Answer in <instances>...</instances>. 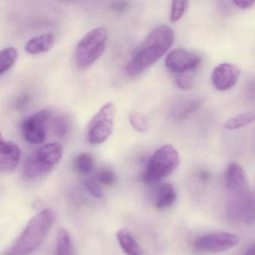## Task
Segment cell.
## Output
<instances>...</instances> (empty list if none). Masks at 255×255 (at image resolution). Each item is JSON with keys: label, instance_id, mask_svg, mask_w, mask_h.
I'll return each mask as SVG.
<instances>
[{"label": "cell", "instance_id": "obj_1", "mask_svg": "<svg viewBox=\"0 0 255 255\" xmlns=\"http://www.w3.org/2000/svg\"><path fill=\"white\" fill-rule=\"evenodd\" d=\"M175 40L174 30L167 25L153 29L135 50L126 67L129 76L141 74L156 63L171 48Z\"/></svg>", "mask_w": 255, "mask_h": 255}, {"label": "cell", "instance_id": "obj_2", "mask_svg": "<svg viewBox=\"0 0 255 255\" xmlns=\"http://www.w3.org/2000/svg\"><path fill=\"white\" fill-rule=\"evenodd\" d=\"M54 213L45 209L35 215L5 255H28L36 250L53 227Z\"/></svg>", "mask_w": 255, "mask_h": 255}, {"label": "cell", "instance_id": "obj_3", "mask_svg": "<svg viewBox=\"0 0 255 255\" xmlns=\"http://www.w3.org/2000/svg\"><path fill=\"white\" fill-rule=\"evenodd\" d=\"M180 162L178 152L173 146H162L149 159L144 172V181L147 184L161 181L177 169Z\"/></svg>", "mask_w": 255, "mask_h": 255}, {"label": "cell", "instance_id": "obj_4", "mask_svg": "<svg viewBox=\"0 0 255 255\" xmlns=\"http://www.w3.org/2000/svg\"><path fill=\"white\" fill-rule=\"evenodd\" d=\"M108 30L104 26L95 28L88 32L79 42L76 49V62L80 68L93 65L106 50Z\"/></svg>", "mask_w": 255, "mask_h": 255}, {"label": "cell", "instance_id": "obj_5", "mask_svg": "<svg viewBox=\"0 0 255 255\" xmlns=\"http://www.w3.org/2000/svg\"><path fill=\"white\" fill-rule=\"evenodd\" d=\"M116 106L107 103L92 118L87 129L88 141L92 144H101L108 139L114 128Z\"/></svg>", "mask_w": 255, "mask_h": 255}, {"label": "cell", "instance_id": "obj_6", "mask_svg": "<svg viewBox=\"0 0 255 255\" xmlns=\"http://www.w3.org/2000/svg\"><path fill=\"white\" fill-rule=\"evenodd\" d=\"M52 113L49 110H43L23 120L21 132L23 138L29 144H40L47 137V125L51 119Z\"/></svg>", "mask_w": 255, "mask_h": 255}, {"label": "cell", "instance_id": "obj_7", "mask_svg": "<svg viewBox=\"0 0 255 255\" xmlns=\"http://www.w3.org/2000/svg\"><path fill=\"white\" fill-rule=\"evenodd\" d=\"M239 239L230 233L220 232L198 237L194 243L195 249L209 253L225 252L237 246Z\"/></svg>", "mask_w": 255, "mask_h": 255}, {"label": "cell", "instance_id": "obj_8", "mask_svg": "<svg viewBox=\"0 0 255 255\" xmlns=\"http://www.w3.org/2000/svg\"><path fill=\"white\" fill-rule=\"evenodd\" d=\"M201 63L199 56L184 49L171 50L165 58V64L173 74L194 72Z\"/></svg>", "mask_w": 255, "mask_h": 255}, {"label": "cell", "instance_id": "obj_9", "mask_svg": "<svg viewBox=\"0 0 255 255\" xmlns=\"http://www.w3.org/2000/svg\"><path fill=\"white\" fill-rule=\"evenodd\" d=\"M240 74V70L237 65L230 63L220 64L212 72V83L216 90L225 92L235 86Z\"/></svg>", "mask_w": 255, "mask_h": 255}, {"label": "cell", "instance_id": "obj_10", "mask_svg": "<svg viewBox=\"0 0 255 255\" xmlns=\"http://www.w3.org/2000/svg\"><path fill=\"white\" fill-rule=\"evenodd\" d=\"M20 159V150L12 141H7L0 133V171L14 170Z\"/></svg>", "mask_w": 255, "mask_h": 255}, {"label": "cell", "instance_id": "obj_11", "mask_svg": "<svg viewBox=\"0 0 255 255\" xmlns=\"http://www.w3.org/2000/svg\"><path fill=\"white\" fill-rule=\"evenodd\" d=\"M225 185L228 192L240 190L249 187L246 174L237 163H231L225 171Z\"/></svg>", "mask_w": 255, "mask_h": 255}, {"label": "cell", "instance_id": "obj_12", "mask_svg": "<svg viewBox=\"0 0 255 255\" xmlns=\"http://www.w3.org/2000/svg\"><path fill=\"white\" fill-rule=\"evenodd\" d=\"M35 155L43 163L53 168L62 159L63 147L59 142L49 143L40 147Z\"/></svg>", "mask_w": 255, "mask_h": 255}, {"label": "cell", "instance_id": "obj_13", "mask_svg": "<svg viewBox=\"0 0 255 255\" xmlns=\"http://www.w3.org/2000/svg\"><path fill=\"white\" fill-rule=\"evenodd\" d=\"M54 44L55 36L53 34H43L29 40L25 46V50L30 54H39L49 51Z\"/></svg>", "mask_w": 255, "mask_h": 255}, {"label": "cell", "instance_id": "obj_14", "mask_svg": "<svg viewBox=\"0 0 255 255\" xmlns=\"http://www.w3.org/2000/svg\"><path fill=\"white\" fill-rule=\"evenodd\" d=\"M52 168H53L41 162L35 155L33 154L29 156L25 162L23 168V175L26 178L32 180L42 177L44 174H47Z\"/></svg>", "mask_w": 255, "mask_h": 255}, {"label": "cell", "instance_id": "obj_15", "mask_svg": "<svg viewBox=\"0 0 255 255\" xmlns=\"http://www.w3.org/2000/svg\"><path fill=\"white\" fill-rule=\"evenodd\" d=\"M116 237L119 245L127 255H142L141 246L128 230H120Z\"/></svg>", "mask_w": 255, "mask_h": 255}, {"label": "cell", "instance_id": "obj_16", "mask_svg": "<svg viewBox=\"0 0 255 255\" xmlns=\"http://www.w3.org/2000/svg\"><path fill=\"white\" fill-rule=\"evenodd\" d=\"M177 193L174 186L170 183H164L159 188L156 197V205L159 210H165L175 202Z\"/></svg>", "mask_w": 255, "mask_h": 255}, {"label": "cell", "instance_id": "obj_17", "mask_svg": "<svg viewBox=\"0 0 255 255\" xmlns=\"http://www.w3.org/2000/svg\"><path fill=\"white\" fill-rule=\"evenodd\" d=\"M201 101L198 99H187L177 104L172 111L175 119H183L199 109Z\"/></svg>", "mask_w": 255, "mask_h": 255}, {"label": "cell", "instance_id": "obj_18", "mask_svg": "<svg viewBox=\"0 0 255 255\" xmlns=\"http://www.w3.org/2000/svg\"><path fill=\"white\" fill-rule=\"evenodd\" d=\"M17 51L14 47H6L0 50V75L5 74L15 63Z\"/></svg>", "mask_w": 255, "mask_h": 255}, {"label": "cell", "instance_id": "obj_19", "mask_svg": "<svg viewBox=\"0 0 255 255\" xmlns=\"http://www.w3.org/2000/svg\"><path fill=\"white\" fill-rule=\"evenodd\" d=\"M254 121H255V116L252 113H242L228 119L225 124V128L229 130L240 129L251 125Z\"/></svg>", "mask_w": 255, "mask_h": 255}, {"label": "cell", "instance_id": "obj_20", "mask_svg": "<svg viewBox=\"0 0 255 255\" xmlns=\"http://www.w3.org/2000/svg\"><path fill=\"white\" fill-rule=\"evenodd\" d=\"M56 255H71V236L67 230L58 231Z\"/></svg>", "mask_w": 255, "mask_h": 255}, {"label": "cell", "instance_id": "obj_21", "mask_svg": "<svg viewBox=\"0 0 255 255\" xmlns=\"http://www.w3.org/2000/svg\"><path fill=\"white\" fill-rule=\"evenodd\" d=\"M75 169L82 174H89L92 171L94 166V159L89 153H81L76 156L74 161Z\"/></svg>", "mask_w": 255, "mask_h": 255}, {"label": "cell", "instance_id": "obj_22", "mask_svg": "<svg viewBox=\"0 0 255 255\" xmlns=\"http://www.w3.org/2000/svg\"><path fill=\"white\" fill-rule=\"evenodd\" d=\"M129 122L134 130L139 133H144L149 129L147 118L140 112L134 111L129 115Z\"/></svg>", "mask_w": 255, "mask_h": 255}, {"label": "cell", "instance_id": "obj_23", "mask_svg": "<svg viewBox=\"0 0 255 255\" xmlns=\"http://www.w3.org/2000/svg\"><path fill=\"white\" fill-rule=\"evenodd\" d=\"M189 2L186 0H175L171 3L170 20L171 22H177L182 18L187 11Z\"/></svg>", "mask_w": 255, "mask_h": 255}, {"label": "cell", "instance_id": "obj_24", "mask_svg": "<svg viewBox=\"0 0 255 255\" xmlns=\"http://www.w3.org/2000/svg\"><path fill=\"white\" fill-rule=\"evenodd\" d=\"M175 83L180 89L183 90L192 89L194 85L193 72L184 73V74L175 75Z\"/></svg>", "mask_w": 255, "mask_h": 255}, {"label": "cell", "instance_id": "obj_25", "mask_svg": "<svg viewBox=\"0 0 255 255\" xmlns=\"http://www.w3.org/2000/svg\"><path fill=\"white\" fill-rule=\"evenodd\" d=\"M52 126L56 135L62 137L68 132L69 129V122L66 118L60 116L53 121Z\"/></svg>", "mask_w": 255, "mask_h": 255}, {"label": "cell", "instance_id": "obj_26", "mask_svg": "<svg viewBox=\"0 0 255 255\" xmlns=\"http://www.w3.org/2000/svg\"><path fill=\"white\" fill-rule=\"evenodd\" d=\"M96 180L98 183H103L107 186H112L116 182V174L110 168H104L98 171Z\"/></svg>", "mask_w": 255, "mask_h": 255}, {"label": "cell", "instance_id": "obj_27", "mask_svg": "<svg viewBox=\"0 0 255 255\" xmlns=\"http://www.w3.org/2000/svg\"><path fill=\"white\" fill-rule=\"evenodd\" d=\"M85 186L89 192L96 198H102L104 192L96 179H89L85 182Z\"/></svg>", "mask_w": 255, "mask_h": 255}, {"label": "cell", "instance_id": "obj_28", "mask_svg": "<svg viewBox=\"0 0 255 255\" xmlns=\"http://www.w3.org/2000/svg\"><path fill=\"white\" fill-rule=\"evenodd\" d=\"M233 3L240 9H248L255 5V1L254 0H241V1H234Z\"/></svg>", "mask_w": 255, "mask_h": 255}, {"label": "cell", "instance_id": "obj_29", "mask_svg": "<svg viewBox=\"0 0 255 255\" xmlns=\"http://www.w3.org/2000/svg\"><path fill=\"white\" fill-rule=\"evenodd\" d=\"M128 2L125 1H120V2H114L112 3L111 9L116 12H121V11H125L128 8Z\"/></svg>", "mask_w": 255, "mask_h": 255}, {"label": "cell", "instance_id": "obj_30", "mask_svg": "<svg viewBox=\"0 0 255 255\" xmlns=\"http://www.w3.org/2000/svg\"><path fill=\"white\" fill-rule=\"evenodd\" d=\"M201 177L202 180H207L209 177L208 173H207V171H202V172L201 173Z\"/></svg>", "mask_w": 255, "mask_h": 255}, {"label": "cell", "instance_id": "obj_31", "mask_svg": "<svg viewBox=\"0 0 255 255\" xmlns=\"http://www.w3.org/2000/svg\"><path fill=\"white\" fill-rule=\"evenodd\" d=\"M245 255H255V248H254V246L249 248V250L247 251Z\"/></svg>", "mask_w": 255, "mask_h": 255}]
</instances>
